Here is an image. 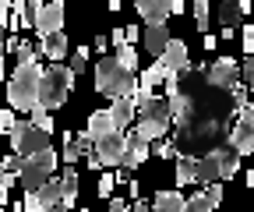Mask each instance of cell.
Masks as SVG:
<instances>
[{
  "label": "cell",
  "mask_w": 254,
  "mask_h": 212,
  "mask_svg": "<svg viewBox=\"0 0 254 212\" xmlns=\"http://www.w3.org/2000/svg\"><path fill=\"white\" fill-rule=\"evenodd\" d=\"M166 103L177 124V152L198 159L219 141H226L237 106L230 99V88H219L205 78V64H187V71H180V88L166 96Z\"/></svg>",
  "instance_id": "6da1fadb"
},
{
  "label": "cell",
  "mask_w": 254,
  "mask_h": 212,
  "mask_svg": "<svg viewBox=\"0 0 254 212\" xmlns=\"http://www.w3.org/2000/svg\"><path fill=\"white\" fill-rule=\"evenodd\" d=\"M131 124H134V135H138L141 141H148V145L159 141V138H166V131L173 128L166 96H145V99H138Z\"/></svg>",
  "instance_id": "7a4b0ae2"
},
{
  "label": "cell",
  "mask_w": 254,
  "mask_h": 212,
  "mask_svg": "<svg viewBox=\"0 0 254 212\" xmlns=\"http://www.w3.org/2000/svg\"><path fill=\"white\" fill-rule=\"evenodd\" d=\"M39 78H43V68L39 60H28V64H18L14 74L7 78V103L21 113H28L32 106L39 103Z\"/></svg>",
  "instance_id": "3957f363"
},
{
  "label": "cell",
  "mask_w": 254,
  "mask_h": 212,
  "mask_svg": "<svg viewBox=\"0 0 254 212\" xmlns=\"http://www.w3.org/2000/svg\"><path fill=\"white\" fill-rule=\"evenodd\" d=\"M134 85H138V74L127 71L117 57H103L99 60V68H95V92H99V96H110V99L131 96Z\"/></svg>",
  "instance_id": "277c9868"
},
{
  "label": "cell",
  "mask_w": 254,
  "mask_h": 212,
  "mask_svg": "<svg viewBox=\"0 0 254 212\" xmlns=\"http://www.w3.org/2000/svg\"><path fill=\"white\" fill-rule=\"evenodd\" d=\"M71 88H74V74L71 68H64V64H50L39 78V103L43 110H60L64 103H67L71 96Z\"/></svg>",
  "instance_id": "5b68a950"
},
{
  "label": "cell",
  "mask_w": 254,
  "mask_h": 212,
  "mask_svg": "<svg viewBox=\"0 0 254 212\" xmlns=\"http://www.w3.org/2000/svg\"><path fill=\"white\" fill-rule=\"evenodd\" d=\"M57 163H60V156L53 152V148H43V152H32V156H25V159H21V170H18L21 188H25V191H36V188H43L46 180L53 177Z\"/></svg>",
  "instance_id": "8992f818"
},
{
  "label": "cell",
  "mask_w": 254,
  "mask_h": 212,
  "mask_svg": "<svg viewBox=\"0 0 254 212\" xmlns=\"http://www.w3.org/2000/svg\"><path fill=\"white\" fill-rule=\"evenodd\" d=\"M7 141L14 148V156H32V152H43V148H50V135H43L32 120H14V128L7 131Z\"/></svg>",
  "instance_id": "52a82bcc"
},
{
  "label": "cell",
  "mask_w": 254,
  "mask_h": 212,
  "mask_svg": "<svg viewBox=\"0 0 254 212\" xmlns=\"http://www.w3.org/2000/svg\"><path fill=\"white\" fill-rule=\"evenodd\" d=\"M226 141L237 148L240 156H251L254 152V110H251V103L237 106V124H230Z\"/></svg>",
  "instance_id": "ba28073f"
},
{
  "label": "cell",
  "mask_w": 254,
  "mask_h": 212,
  "mask_svg": "<svg viewBox=\"0 0 254 212\" xmlns=\"http://www.w3.org/2000/svg\"><path fill=\"white\" fill-rule=\"evenodd\" d=\"M124 145H127V135L124 131H110V135H103V138L92 141V156L99 159V166H120Z\"/></svg>",
  "instance_id": "9c48e42d"
},
{
  "label": "cell",
  "mask_w": 254,
  "mask_h": 212,
  "mask_svg": "<svg viewBox=\"0 0 254 212\" xmlns=\"http://www.w3.org/2000/svg\"><path fill=\"white\" fill-rule=\"evenodd\" d=\"M205 78L212 85H219V88H233V85H240V64L233 57H219V60H212L205 68Z\"/></svg>",
  "instance_id": "30bf717a"
},
{
  "label": "cell",
  "mask_w": 254,
  "mask_h": 212,
  "mask_svg": "<svg viewBox=\"0 0 254 212\" xmlns=\"http://www.w3.org/2000/svg\"><path fill=\"white\" fill-rule=\"evenodd\" d=\"M32 28H36V36H50V32H60L64 28V4H46L32 14Z\"/></svg>",
  "instance_id": "8fae6325"
},
{
  "label": "cell",
  "mask_w": 254,
  "mask_h": 212,
  "mask_svg": "<svg viewBox=\"0 0 254 212\" xmlns=\"http://www.w3.org/2000/svg\"><path fill=\"white\" fill-rule=\"evenodd\" d=\"M127 135V145H124V156H120V166L124 170H138L145 159H148V152H152V145L148 141H141L134 131H124Z\"/></svg>",
  "instance_id": "7c38bea8"
},
{
  "label": "cell",
  "mask_w": 254,
  "mask_h": 212,
  "mask_svg": "<svg viewBox=\"0 0 254 212\" xmlns=\"http://www.w3.org/2000/svg\"><path fill=\"white\" fill-rule=\"evenodd\" d=\"M208 152L215 156V166H219V180H230V177H237V170H240V152L230 145V141H219L215 148H208Z\"/></svg>",
  "instance_id": "4fadbf2b"
},
{
  "label": "cell",
  "mask_w": 254,
  "mask_h": 212,
  "mask_svg": "<svg viewBox=\"0 0 254 212\" xmlns=\"http://www.w3.org/2000/svg\"><path fill=\"white\" fill-rule=\"evenodd\" d=\"M155 60H159V64H163L166 71H187V64H190V57H187V43L170 36V43L163 46V53H159Z\"/></svg>",
  "instance_id": "5bb4252c"
},
{
  "label": "cell",
  "mask_w": 254,
  "mask_h": 212,
  "mask_svg": "<svg viewBox=\"0 0 254 212\" xmlns=\"http://www.w3.org/2000/svg\"><path fill=\"white\" fill-rule=\"evenodd\" d=\"M32 50H36V60H39V57H50L53 64H60V60L67 57V36H64V32H50V36H39V43L32 46Z\"/></svg>",
  "instance_id": "9a60e30c"
},
{
  "label": "cell",
  "mask_w": 254,
  "mask_h": 212,
  "mask_svg": "<svg viewBox=\"0 0 254 212\" xmlns=\"http://www.w3.org/2000/svg\"><path fill=\"white\" fill-rule=\"evenodd\" d=\"M141 43H145V53L159 57V53H163V46L170 43V28H166V21H145V28H141Z\"/></svg>",
  "instance_id": "2e32d148"
},
{
  "label": "cell",
  "mask_w": 254,
  "mask_h": 212,
  "mask_svg": "<svg viewBox=\"0 0 254 212\" xmlns=\"http://www.w3.org/2000/svg\"><path fill=\"white\" fill-rule=\"evenodd\" d=\"M134 96H117L113 99V106L106 110L110 113V120H113V128L117 131H127V124H131V120H134Z\"/></svg>",
  "instance_id": "e0dca14e"
},
{
  "label": "cell",
  "mask_w": 254,
  "mask_h": 212,
  "mask_svg": "<svg viewBox=\"0 0 254 212\" xmlns=\"http://www.w3.org/2000/svg\"><path fill=\"white\" fill-rule=\"evenodd\" d=\"M170 4L173 0H134V7L145 21H166L170 18Z\"/></svg>",
  "instance_id": "ac0fdd59"
},
{
  "label": "cell",
  "mask_w": 254,
  "mask_h": 212,
  "mask_svg": "<svg viewBox=\"0 0 254 212\" xmlns=\"http://www.w3.org/2000/svg\"><path fill=\"white\" fill-rule=\"evenodd\" d=\"M57 180H60V202L67 205V209H74V202H78V170L67 166Z\"/></svg>",
  "instance_id": "d6986e66"
},
{
  "label": "cell",
  "mask_w": 254,
  "mask_h": 212,
  "mask_svg": "<svg viewBox=\"0 0 254 212\" xmlns=\"http://www.w3.org/2000/svg\"><path fill=\"white\" fill-rule=\"evenodd\" d=\"M110 131H117L113 128V120H110V113L106 110H95V113H88V124H85V135L95 141V138H103V135H110Z\"/></svg>",
  "instance_id": "ffe728a7"
},
{
  "label": "cell",
  "mask_w": 254,
  "mask_h": 212,
  "mask_svg": "<svg viewBox=\"0 0 254 212\" xmlns=\"http://www.w3.org/2000/svg\"><path fill=\"white\" fill-rule=\"evenodd\" d=\"M177 163V170H173V177H177V188H184V184H194V173H198V159L194 156H177L173 159Z\"/></svg>",
  "instance_id": "44dd1931"
},
{
  "label": "cell",
  "mask_w": 254,
  "mask_h": 212,
  "mask_svg": "<svg viewBox=\"0 0 254 212\" xmlns=\"http://www.w3.org/2000/svg\"><path fill=\"white\" fill-rule=\"evenodd\" d=\"M152 212H184V195H180L177 188L159 191V195H155V209H152Z\"/></svg>",
  "instance_id": "7402d4cb"
},
{
  "label": "cell",
  "mask_w": 254,
  "mask_h": 212,
  "mask_svg": "<svg viewBox=\"0 0 254 212\" xmlns=\"http://www.w3.org/2000/svg\"><path fill=\"white\" fill-rule=\"evenodd\" d=\"M219 202L208 195V191H198V195H190V198H184V212H212Z\"/></svg>",
  "instance_id": "603a6c76"
},
{
  "label": "cell",
  "mask_w": 254,
  "mask_h": 212,
  "mask_svg": "<svg viewBox=\"0 0 254 212\" xmlns=\"http://www.w3.org/2000/svg\"><path fill=\"white\" fill-rule=\"evenodd\" d=\"M240 18H244V14H240V4H237V0H222V4H219V21H222V25L233 28V25H240Z\"/></svg>",
  "instance_id": "cb8c5ba5"
},
{
  "label": "cell",
  "mask_w": 254,
  "mask_h": 212,
  "mask_svg": "<svg viewBox=\"0 0 254 212\" xmlns=\"http://www.w3.org/2000/svg\"><path fill=\"white\" fill-rule=\"evenodd\" d=\"M32 124H36L43 135H53V131H57V120H53L50 110H43V106H32Z\"/></svg>",
  "instance_id": "d4e9b609"
},
{
  "label": "cell",
  "mask_w": 254,
  "mask_h": 212,
  "mask_svg": "<svg viewBox=\"0 0 254 212\" xmlns=\"http://www.w3.org/2000/svg\"><path fill=\"white\" fill-rule=\"evenodd\" d=\"M117 60L127 68V71H134L138 74V50L131 46V43H124V46H117Z\"/></svg>",
  "instance_id": "484cf974"
},
{
  "label": "cell",
  "mask_w": 254,
  "mask_h": 212,
  "mask_svg": "<svg viewBox=\"0 0 254 212\" xmlns=\"http://www.w3.org/2000/svg\"><path fill=\"white\" fill-rule=\"evenodd\" d=\"M60 156H64V163H67V166H74V163L81 159L78 148H74V135H71V131H64V152H60Z\"/></svg>",
  "instance_id": "4316f807"
},
{
  "label": "cell",
  "mask_w": 254,
  "mask_h": 212,
  "mask_svg": "<svg viewBox=\"0 0 254 212\" xmlns=\"http://www.w3.org/2000/svg\"><path fill=\"white\" fill-rule=\"evenodd\" d=\"M155 145V156L159 159H177L180 152H177V145H173V138H159V141H152Z\"/></svg>",
  "instance_id": "83f0119b"
},
{
  "label": "cell",
  "mask_w": 254,
  "mask_h": 212,
  "mask_svg": "<svg viewBox=\"0 0 254 212\" xmlns=\"http://www.w3.org/2000/svg\"><path fill=\"white\" fill-rule=\"evenodd\" d=\"M85 64H88V46H78V50H74V57H71V74L78 78V74L85 71Z\"/></svg>",
  "instance_id": "f1b7e54d"
},
{
  "label": "cell",
  "mask_w": 254,
  "mask_h": 212,
  "mask_svg": "<svg viewBox=\"0 0 254 212\" xmlns=\"http://www.w3.org/2000/svg\"><path fill=\"white\" fill-rule=\"evenodd\" d=\"M113 188H117V180H113V173H99V188H95V191H99V198H110L113 195Z\"/></svg>",
  "instance_id": "f546056e"
},
{
  "label": "cell",
  "mask_w": 254,
  "mask_h": 212,
  "mask_svg": "<svg viewBox=\"0 0 254 212\" xmlns=\"http://www.w3.org/2000/svg\"><path fill=\"white\" fill-rule=\"evenodd\" d=\"M240 43H244V57H254V25L240 28Z\"/></svg>",
  "instance_id": "4dcf8cb0"
},
{
  "label": "cell",
  "mask_w": 254,
  "mask_h": 212,
  "mask_svg": "<svg viewBox=\"0 0 254 212\" xmlns=\"http://www.w3.org/2000/svg\"><path fill=\"white\" fill-rule=\"evenodd\" d=\"M194 21L198 28H208V0H194Z\"/></svg>",
  "instance_id": "1f68e13d"
},
{
  "label": "cell",
  "mask_w": 254,
  "mask_h": 212,
  "mask_svg": "<svg viewBox=\"0 0 254 212\" xmlns=\"http://www.w3.org/2000/svg\"><path fill=\"white\" fill-rule=\"evenodd\" d=\"M74 148H78V156H92V138L85 131H78L74 135Z\"/></svg>",
  "instance_id": "d6a6232c"
},
{
  "label": "cell",
  "mask_w": 254,
  "mask_h": 212,
  "mask_svg": "<svg viewBox=\"0 0 254 212\" xmlns=\"http://www.w3.org/2000/svg\"><path fill=\"white\" fill-rule=\"evenodd\" d=\"M14 53H18V64H28V60H36V50H32V43H18Z\"/></svg>",
  "instance_id": "836d02e7"
},
{
  "label": "cell",
  "mask_w": 254,
  "mask_h": 212,
  "mask_svg": "<svg viewBox=\"0 0 254 212\" xmlns=\"http://www.w3.org/2000/svg\"><path fill=\"white\" fill-rule=\"evenodd\" d=\"M11 128H14V110H0V131L7 135Z\"/></svg>",
  "instance_id": "e575fe53"
},
{
  "label": "cell",
  "mask_w": 254,
  "mask_h": 212,
  "mask_svg": "<svg viewBox=\"0 0 254 212\" xmlns=\"http://www.w3.org/2000/svg\"><path fill=\"white\" fill-rule=\"evenodd\" d=\"M0 170L18 173V170H21V156H7V159H0Z\"/></svg>",
  "instance_id": "d590c367"
},
{
  "label": "cell",
  "mask_w": 254,
  "mask_h": 212,
  "mask_svg": "<svg viewBox=\"0 0 254 212\" xmlns=\"http://www.w3.org/2000/svg\"><path fill=\"white\" fill-rule=\"evenodd\" d=\"M251 81H254V60H251V57H244V85L251 88Z\"/></svg>",
  "instance_id": "8d00e7d4"
},
{
  "label": "cell",
  "mask_w": 254,
  "mask_h": 212,
  "mask_svg": "<svg viewBox=\"0 0 254 212\" xmlns=\"http://www.w3.org/2000/svg\"><path fill=\"white\" fill-rule=\"evenodd\" d=\"M138 36H141V28H134V25H127V28H124V43H134Z\"/></svg>",
  "instance_id": "74e56055"
},
{
  "label": "cell",
  "mask_w": 254,
  "mask_h": 212,
  "mask_svg": "<svg viewBox=\"0 0 254 212\" xmlns=\"http://www.w3.org/2000/svg\"><path fill=\"white\" fill-rule=\"evenodd\" d=\"M106 39H110L113 46H124V28H113V32H110Z\"/></svg>",
  "instance_id": "f35d334b"
},
{
  "label": "cell",
  "mask_w": 254,
  "mask_h": 212,
  "mask_svg": "<svg viewBox=\"0 0 254 212\" xmlns=\"http://www.w3.org/2000/svg\"><path fill=\"white\" fill-rule=\"evenodd\" d=\"M201 43H205V50H208V53H212V50H215V46H219V36H212V32H205V39H201Z\"/></svg>",
  "instance_id": "ab89813d"
},
{
  "label": "cell",
  "mask_w": 254,
  "mask_h": 212,
  "mask_svg": "<svg viewBox=\"0 0 254 212\" xmlns=\"http://www.w3.org/2000/svg\"><path fill=\"white\" fill-rule=\"evenodd\" d=\"M124 209H127L124 198H113V195H110V212H124Z\"/></svg>",
  "instance_id": "60d3db41"
},
{
  "label": "cell",
  "mask_w": 254,
  "mask_h": 212,
  "mask_svg": "<svg viewBox=\"0 0 254 212\" xmlns=\"http://www.w3.org/2000/svg\"><path fill=\"white\" fill-rule=\"evenodd\" d=\"M127 191H131V198H138L141 195V184H138V180L131 177V180H127Z\"/></svg>",
  "instance_id": "b9f144b4"
},
{
  "label": "cell",
  "mask_w": 254,
  "mask_h": 212,
  "mask_svg": "<svg viewBox=\"0 0 254 212\" xmlns=\"http://www.w3.org/2000/svg\"><path fill=\"white\" fill-rule=\"evenodd\" d=\"M4 78H7V53H0V85H4Z\"/></svg>",
  "instance_id": "7bdbcfd3"
},
{
  "label": "cell",
  "mask_w": 254,
  "mask_h": 212,
  "mask_svg": "<svg viewBox=\"0 0 254 212\" xmlns=\"http://www.w3.org/2000/svg\"><path fill=\"white\" fill-rule=\"evenodd\" d=\"M92 46H95V50H99V53H103V50L110 46V39H106V36H95V43H92Z\"/></svg>",
  "instance_id": "ee69618b"
},
{
  "label": "cell",
  "mask_w": 254,
  "mask_h": 212,
  "mask_svg": "<svg viewBox=\"0 0 254 212\" xmlns=\"http://www.w3.org/2000/svg\"><path fill=\"white\" fill-rule=\"evenodd\" d=\"M7 21H11L7 18V7H0V28H7Z\"/></svg>",
  "instance_id": "f6af8a7d"
},
{
  "label": "cell",
  "mask_w": 254,
  "mask_h": 212,
  "mask_svg": "<svg viewBox=\"0 0 254 212\" xmlns=\"http://www.w3.org/2000/svg\"><path fill=\"white\" fill-rule=\"evenodd\" d=\"M106 4H110V11H120V7H124V0H106Z\"/></svg>",
  "instance_id": "bcb514c9"
},
{
  "label": "cell",
  "mask_w": 254,
  "mask_h": 212,
  "mask_svg": "<svg viewBox=\"0 0 254 212\" xmlns=\"http://www.w3.org/2000/svg\"><path fill=\"white\" fill-rule=\"evenodd\" d=\"M0 205H7V188L0 184Z\"/></svg>",
  "instance_id": "7dc6e473"
},
{
  "label": "cell",
  "mask_w": 254,
  "mask_h": 212,
  "mask_svg": "<svg viewBox=\"0 0 254 212\" xmlns=\"http://www.w3.org/2000/svg\"><path fill=\"white\" fill-rule=\"evenodd\" d=\"M0 7H7V11H11V0H0Z\"/></svg>",
  "instance_id": "c3c4849f"
},
{
  "label": "cell",
  "mask_w": 254,
  "mask_h": 212,
  "mask_svg": "<svg viewBox=\"0 0 254 212\" xmlns=\"http://www.w3.org/2000/svg\"><path fill=\"white\" fill-rule=\"evenodd\" d=\"M50 4H64V0H50Z\"/></svg>",
  "instance_id": "681fc988"
},
{
  "label": "cell",
  "mask_w": 254,
  "mask_h": 212,
  "mask_svg": "<svg viewBox=\"0 0 254 212\" xmlns=\"http://www.w3.org/2000/svg\"><path fill=\"white\" fill-rule=\"evenodd\" d=\"M0 212H4V205H0Z\"/></svg>",
  "instance_id": "f907efd6"
},
{
  "label": "cell",
  "mask_w": 254,
  "mask_h": 212,
  "mask_svg": "<svg viewBox=\"0 0 254 212\" xmlns=\"http://www.w3.org/2000/svg\"><path fill=\"white\" fill-rule=\"evenodd\" d=\"M106 212H110V209H106Z\"/></svg>",
  "instance_id": "816d5d0a"
}]
</instances>
